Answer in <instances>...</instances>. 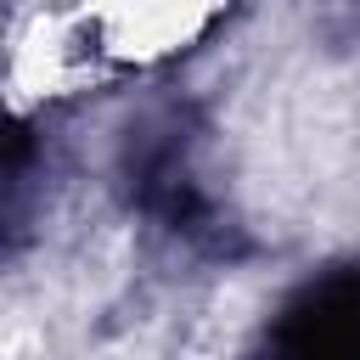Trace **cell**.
<instances>
[{
    "mask_svg": "<svg viewBox=\"0 0 360 360\" xmlns=\"http://www.w3.org/2000/svg\"><path fill=\"white\" fill-rule=\"evenodd\" d=\"M112 68H152L197 39L214 34V22L231 11V0H68Z\"/></svg>",
    "mask_w": 360,
    "mask_h": 360,
    "instance_id": "obj_2",
    "label": "cell"
},
{
    "mask_svg": "<svg viewBox=\"0 0 360 360\" xmlns=\"http://www.w3.org/2000/svg\"><path fill=\"white\" fill-rule=\"evenodd\" d=\"M107 73H112L107 51L96 45V34L84 28V17L68 0L34 11L11 34V51H6V84L22 107H51V101L84 96Z\"/></svg>",
    "mask_w": 360,
    "mask_h": 360,
    "instance_id": "obj_1",
    "label": "cell"
}]
</instances>
